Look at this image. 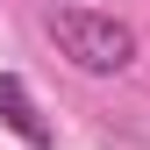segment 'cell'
Returning <instances> with one entry per match:
<instances>
[{
	"label": "cell",
	"instance_id": "obj_1",
	"mask_svg": "<svg viewBox=\"0 0 150 150\" xmlns=\"http://www.w3.org/2000/svg\"><path fill=\"white\" fill-rule=\"evenodd\" d=\"M50 43L93 79H115V71L136 64V29L100 7H50Z\"/></svg>",
	"mask_w": 150,
	"mask_h": 150
},
{
	"label": "cell",
	"instance_id": "obj_2",
	"mask_svg": "<svg viewBox=\"0 0 150 150\" xmlns=\"http://www.w3.org/2000/svg\"><path fill=\"white\" fill-rule=\"evenodd\" d=\"M0 122H7L29 150H57V136H50V122H43V107H36V93L14 79V71H0Z\"/></svg>",
	"mask_w": 150,
	"mask_h": 150
}]
</instances>
